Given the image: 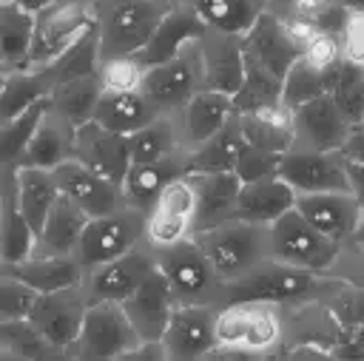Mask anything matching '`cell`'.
<instances>
[{
    "instance_id": "cell-1",
    "label": "cell",
    "mask_w": 364,
    "mask_h": 361,
    "mask_svg": "<svg viewBox=\"0 0 364 361\" xmlns=\"http://www.w3.org/2000/svg\"><path fill=\"white\" fill-rule=\"evenodd\" d=\"M176 0H105L97 6L100 57L136 54Z\"/></svg>"
},
{
    "instance_id": "cell-2",
    "label": "cell",
    "mask_w": 364,
    "mask_h": 361,
    "mask_svg": "<svg viewBox=\"0 0 364 361\" xmlns=\"http://www.w3.org/2000/svg\"><path fill=\"white\" fill-rule=\"evenodd\" d=\"M267 247L276 253L279 262H287L313 273L330 270L341 253V242L316 230L296 208H290L270 225Z\"/></svg>"
},
{
    "instance_id": "cell-3",
    "label": "cell",
    "mask_w": 364,
    "mask_h": 361,
    "mask_svg": "<svg viewBox=\"0 0 364 361\" xmlns=\"http://www.w3.org/2000/svg\"><path fill=\"white\" fill-rule=\"evenodd\" d=\"M316 287H324L313 270L279 262V264H253L247 273L228 279L225 281V296L228 301H264V304H282V301H296Z\"/></svg>"
},
{
    "instance_id": "cell-4",
    "label": "cell",
    "mask_w": 364,
    "mask_h": 361,
    "mask_svg": "<svg viewBox=\"0 0 364 361\" xmlns=\"http://www.w3.org/2000/svg\"><path fill=\"white\" fill-rule=\"evenodd\" d=\"M196 242L205 250V256L210 259L216 276L228 281V279L247 273L259 262V256L267 244V236L262 233V225L228 219L210 230L196 233Z\"/></svg>"
},
{
    "instance_id": "cell-5",
    "label": "cell",
    "mask_w": 364,
    "mask_h": 361,
    "mask_svg": "<svg viewBox=\"0 0 364 361\" xmlns=\"http://www.w3.org/2000/svg\"><path fill=\"white\" fill-rule=\"evenodd\" d=\"M142 338L136 335L119 301H94L85 310L74 344L80 358H122Z\"/></svg>"
},
{
    "instance_id": "cell-6",
    "label": "cell",
    "mask_w": 364,
    "mask_h": 361,
    "mask_svg": "<svg viewBox=\"0 0 364 361\" xmlns=\"http://www.w3.org/2000/svg\"><path fill=\"white\" fill-rule=\"evenodd\" d=\"M148 227L145 222V213L142 210H111V213H102V216H91L82 236H80V244H77V253H80V264L82 267H97V264H105L117 256H122L125 250H131L136 244V239L142 236V230Z\"/></svg>"
},
{
    "instance_id": "cell-7",
    "label": "cell",
    "mask_w": 364,
    "mask_h": 361,
    "mask_svg": "<svg viewBox=\"0 0 364 361\" xmlns=\"http://www.w3.org/2000/svg\"><path fill=\"white\" fill-rule=\"evenodd\" d=\"M97 20V14L80 3H68V6H48L43 11H37V23H34V37H31V48L26 57L23 68H43L48 63H54L63 51H68L80 34Z\"/></svg>"
},
{
    "instance_id": "cell-8",
    "label": "cell",
    "mask_w": 364,
    "mask_h": 361,
    "mask_svg": "<svg viewBox=\"0 0 364 361\" xmlns=\"http://www.w3.org/2000/svg\"><path fill=\"white\" fill-rule=\"evenodd\" d=\"M159 270L165 273V279L179 301L205 298L213 287V279H219L210 259L193 239H176L171 244H162Z\"/></svg>"
},
{
    "instance_id": "cell-9",
    "label": "cell",
    "mask_w": 364,
    "mask_h": 361,
    "mask_svg": "<svg viewBox=\"0 0 364 361\" xmlns=\"http://www.w3.org/2000/svg\"><path fill=\"white\" fill-rule=\"evenodd\" d=\"M85 310H88V298L80 296L77 287H63L51 293H37L26 318L43 333V338L51 347H68L80 335Z\"/></svg>"
},
{
    "instance_id": "cell-10",
    "label": "cell",
    "mask_w": 364,
    "mask_h": 361,
    "mask_svg": "<svg viewBox=\"0 0 364 361\" xmlns=\"http://www.w3.org/2000/svg\"><path fill=\"white\" fill-rule=\"evenodd\" d=\"M219 344H236L245 350H264L279 341V316L264 301H230L216 316Z\"/></svg>"
},
{
    "instance_id": "cell-11",
    "label": "cell",
    "mask_w": 364,
    "mask_h": 361,
    "mask_svg": "<svg viewBox=\"0 0 364 361\" xmlns=\"http://www.w3.org/2000/svg\"><path fill=\"white\" fill-rule=\"evenodd\" d=\"M296 193L350 190L338 151H284L276 171Z\"/></svg>"
},
{
    "instance_id": "cell-12",
    "label": "cell",
    "mask_w": 364,
    "mask_h": 361,
    "mask_svg": "<svg viewBox=\"0 0 364 361\" xmlns=\"http://www.w3.org/2000/svg\"><path fill=\"white\" fill-rule=\"evenodd\" d=\"M74 156L88 165L94 173L105 176L108 182L122 185L128 168H131V148H128V136L102 128L100 122L88 119L82 125H77L74 131Z\"/></svg>"
},
{
    "instance_id": "cell-13",
    "label": "cell",
    "mask_w": 364,
    "mask_h": 361,
    "mask_svg": "<svg viewBox=\"0 0 364 361\" xmlns=\"http://www.w3.org/2000/svg\"><path fill=\"white\" fill-rule=\"evenodd\" d=\"M242 51L247 60L267 68L279 80H284L287 68L301 57V45L293 40L282 17L270 11H262L256 23L242 34Z\"/></svg>"
},
{
    "instance_id": "cell-14",
    "label": "cell",
    "mask_w": 364,
    "mask_h": 361,
    "mask_svg": "<svg viewBox=\"0 0 364 361\" xmlns=\"http://www.w3.org/2000/svg\"><path fill=\"white\" fill-rule=\"evenodd\" d=\"M173 290L165 279V273L159 270V264L142 279V284L125 296L119 304L128 316V321L134 324L136 335L142 341H159L165 335V327H168V318L173 313Z\"/></svg>"
},
{
    "instance_id": "cell-15",
    "label": "cell",
    "mask_w": 364,
    "mask_h": 361,
    "mask_svg": "<svg viewBox=\"0 0 364 361\" xmlns=\"http://www.w3.org/2000/svg\"><path fill=\"white\" fill-rule=\"evenodd\" d=\"M208 31V23L199 17V11L188 3H173L171 11L159 20V26L154 28V34L148 37V43L131 54L142 68H151V65H159V63H168L173 57L182 54V45L188 43H196L202 34Z\"/></svg>"
},
{
    "instance_id": "cell-16",
    "label": "cell",
    "mask_w": 364,
    "mask_h": 361,
    "mask_svg": "<svg viewBox=\"0 0 364 361\" xmlns=\"http://www.w3.org/2000/svg\"><path fill=\"white\" fill-rule=\"evenodd\" d=\"M162 341L168 358H202L219 344L216 316L199 301H182L173 307Z\"/></svg>"
},
{
    "instance_id": "cell-17",
    "label": "cell",
    "mask_w": 364,
    "mask_h": 361,
    "mask_svg": "<svg viewBox=\"0 0 364 361\" xmlns=\"http://www.w3.org/2000/svg\"><path fill=\"white\" fill-rule=\"evenodd\" d=\"M51 176L60 188V193H65L68 199H74L88 216H102L111 213L122 205V185L108 182L105 176L94 173L88 165H82L77 156L60 162L57 168H51Z\"/></svg>"
},
{
    "instance_id": "cell-18",
    "label": "cell",
    "mask_w": 364,
    "mask_h": 361,
    "mask_svg": "<svg viewBox=\"0 0 364 361\" xmlns=\"http://www.w3.org/2000/svg\"><path fill=\"white\" fill-rule=\"evenodd\" d=\"M296 210L324 236L344 242L361 225V205L350 190H318V193H296Z\"/></svg>"
},
{
    "instance_id": "cell-19",
    "label": "cell",
    "mask_w": 364,
    "mask_h": 361,
    "mask_svg": "<svg viewBox=\"0 0 364 361\" xmlns=\"http://www.w3.org/2000/svg\"><path fill=\"white\" fill-rule=\"evenodd\" d=\"M185 179L191 182L196 196L191 230L202 233L233 219V205L242 188V179L233 171H196V173H185Z\"/></svg>"
},
{
    "instance_id": "cell-20",
    "label": "cell",
    "mask_w": 364,
    "mask_h": 361,
    "mask_svg": "<svg viewBox=\"0 0 364 361\" xmlns=\"http://www.w3.org/2000/svg\"><path fill=\"white\" fill-rule=\"evenodd\" d=\"M202 51V68H205V88L236 94L245 80V51H242V34H225L216 28H208L199 40Z\"/></svg>"
},
{
    "instance_id": "cell-21",
    "label": "cell",
    "mask_w": 364,
    "mask_h": 361,
    "mask_svg": "<svg viewBox=\"0 0 364 361\" xmlns=\"http://www.w3.org/2000/svg\"><path fill=\"white\" fill-rule=\"evenodd\" d=\"M156 264L151 262L148 253L142 250H125L122 256L105 262V264H97L88 284H85V298L88 304L94 301H122L125 296H131L142 279L154 270Z\"/></svg>"
},
{
    "instance_id": "cell-22",
    "label": "cell",
    "mask_w": 364,
    "mask_h": 361,
    "mask_svg": "<svg viewBox=\"0 0 364 361\" xmlns=\"http://www.w3.org/2000/svg\"><path fill=\"white\" fill-rule=\"evenodd\" d=\"M193 210H196V196L191 182L185 176L168 182L148 213L151 239L156 244H171L176 239H185V233L193 227Z\"/></svg>"
},
{
    "instance_id": "cell-23",
    "label": "cell",
    "mask_w": 364,
    "mask_h": 361,
    "mask_svg": "<svg viewBox=\"0 0 364 361\" xmlns=\"http://www.w3.org/2000/svg\"><path fill=\"white\" fill-rule=\"evenodd\" d=\"M290 208H296V190L276 173V176L242 182L233 205V219L253 225H273Z\"/></svg>"
},
{
    "instance_id": "cell-24",
    "label": "cell",
    "mask_w": 364,
    "mask_h": 361,
    "mask_svg": "<svg viewBox=\"0 0 364 361\" xmlns=\"http://www.w3.org/2000/svg\"><path fill=\"white\" fill-rule=\"evenodd\" d=\"M293 119H296V136H304V142L313 151H338L353 131L344 122V117L336 108L330 94H321V97L299 105L293 111Z\"/></svg>"
},
{
    "instance_id": "cell-25",
    "label": "cell",
    "mask_w": 364,
    "mask_h": 361,
    "mask_svg": "<svg viewBox=\"0 0 364 361\" xmlns=\"http://www.w3.org/2000/svg\"><path fill=\"white\" fill-rule=\"evenodd\" d=\"M80 259H68V253H46V256H26L20 262H3L0 273L11 276L23 284H28L37 293H51L63 287H77L82 273H80Z\"/></svg>"
},
{
    "instance_id": "cell-26",
    "label": "cell",
    "mask_w": 364,
    "mask_h": 361,
    "mask_svg": "<svg viewBox=\"0 0 364 361\" xmlns=\"http://www.w3.org/2000/svg\"><path fill=\"white\" fill-rule=\"evenodd\" d=\"M34 230L17 199V165L3 168V190H0V259L20 262L34 250Z\"/></svg>"
},
{
    "instance_id": "cell-27",
    "label": "cell",
    "mask_w": 364,
    "mask_h": 361,
    "mask_svg": "<svg viewBox=\"0 0 364 361\" xmlns=\"http://www.w3.org/2000/svg\"><path fill=\"white\" fill-rule=\"evenodd\" d=\"M139 91L142 97L159 111V108H173V105H182L193 97L196 91V68L188 57H173L168 63H159V65H151L145 68L142 74V82H139Z\"/></svg>"
},
{
    "instance_id": "cell-28",
    "label": "cell",
    "mask_w": 364,
    "mask_h": 361,
    "mask_svg": "<svg viewBox=\"0 0 364 361\" xmlns=\"http://www.w3.org/2000/svg\"><path fill=\"white\" fill-rule=\"evenodd\" d=\"M74 131L77 128L65 117H60L48 108L46 117L40 119L34 136L28 139L17 168H46V171H51L60 162L71 159L74 156Z\"/></svg>"
},
{
    "instance_id": "cell-29",
    "label": "cell",
    "mask_w": 364,
    "mask_h": 361,
    "mask_svg": "<svg viewBox=\"0 0 364 361\" xmlns=\"http://www.w3.org/2000/svg\"><path fill=\"white\" fill-rule=\"evenodd\" d=\"M179 176H185V162L173 159V153L162 156V159H151V162H131V168L122 179V196L136 210L151 213L162 188Z\"/></svg>"
},
{
    "instance_id": "cell-30",
    "label": "cell",
    "mask_w": 364,
    "mask_h": 361,
    "mask_svg": "<svg viewBox=\"0 0 364 361\" xmlns=\"http://www.w3.org/2000/svg\"><path fill=\"white\" fill-rule=\"evenodd\" d=\"M91 119L108 131L128 136L136 128L156 119V108L142 97V91H108V88H102Z\"/></svg>"
},
{
    "instance_id": "cell-31",
    "label": "cell",
    "mask_w": 364,
    "mask_h": 361,
    "mask_svg": "<svg viewBox=\"0 0 364 361\" xmlns=\"http://www.w3.org/2000/svg\"><path fill=\"white\" fill-rule=\"evenodd\" d=\"M239 125L250 145H259L273 153L290 151L296 139V119L284 102H276V105H267L250 114H239Z\"/></svg>"
},
{
    "instance_id": "cell-32",
    "label": "cell",
    "mask_w": 364,
    "mask_h": 361,
    "mask_svg": "<svg viewBox=\"0 0 364 361\" xmlns=\"http://www.w3.org/2000/svg\"><path fill=\"white\" fill-rule=\"evenodd\" d=\"M88 213L74 202L68 199L65 193H60L43 222V230L37 233L34 239V250H46V253H68L71 247L80 244V236L88 225Z\"/></svg>"
},
{
    "instance_id": "cell-33",
    "label": "cell",
    "mask_w": 364,
    "mask_h": 361,
    "mask_svg": "<svg viewBox=\"0 0 364 361\" xmlns=\"http://www.w3.org/2000/svg\"><path fill=\"white\" fill-rule=\"evenodd\" d=\"M245 134L239 125V114H233L213 136L199 142V148L185 159V173L196 171H233L239 151L245 148Z\"/></svg>"
},
{
    "instance_id": "cell-34",
    "label": "cell",
    "mask_w": 364,
    "mask_h": 361,
    "mask_svg": "<svg viewBox=\"0 0 364 361\" xmlns=\"http://www.w3.org/2000/svg\"><path fill=\"white\" fill-rule=\"evenodd\" d=\"M324 82H327V94L333 97V102L341 111L344 122L350 128H361L364 125V77H361V65H355V63L341 57L338 63L324 68Z\"/></svg>"
},
{
    "instance_id": "cell-35",
    "label": "cell",
    "mask_w": 364,
    "mask_h": 361,
    "mask_svg": "<svg viewBox=\"0 0 364 361\" xmlns=\"http://www.w3.org/2000/svg\"><path fill=\"white\" fill-rule=\"evenodd\" d=\"M54 91V80L46 68H17L6 74L0 88V122L14 119L37 99H46Z\"/></svg>"
},
{
    "instance_id": "cell-36",
    "label": "cell",
    "mask_w": 364,
    "mask_h": 361,
    "mask_svg": "<svg viewBox=\"0 0 364 361\" xmlns=\"http://www.w3.org/2000/svg\"><path fill=\"white\" fill-rule=\"evenodd\" d=\"M236 111H233V97L230 94H222V91H213V88L193 91V97L188 99V111H185V131L193 142H205Z\"/></svg>"
},
{
    "instance_id": "cell-37",
    "label": "cell",
    "mask_w": 364,
    "mask_h": 361,
    "mask_svg": "<svg viewBox=\"0 0 364 361\" xmlns=\"http://www.w3.org/2000/svg\"><path fill=\"white\" fill-rule=\"evenodd\" d=\"M57 196H60V188H57L51 171H46V168H17V199H20V208L26 213L34 236L43 230V222H46Z\"/></svg>"
},
{
    "instance_id": "cell-38",
    "label": "cell",
    "mask_w": 364,
    "mask_h": 361,
    "mask_svg": "<svg viewBox=\"0 0 364 361\" xmlns=\"http://www.w3.org/2000/svg\"><path fill=\"white\" fill-rule=\"evenodd\" d=\"M100 94H102L100 74H88V77H74V80L57 82L48 99H51V111L65 117L77 128V125L91 119Z\"/></svg>"
},
{
    "instance_id": "cell-39",
    "label": "cell",
    "mask_w": 364,
    "mask_h": 361,
    "mask_svg": "<svg viewBox=\"0 0 364 361\" xmlns=\"http://www.w3.org/2000/svg\"><path fill=\"white\" fill-rule=\"evenodd\" d=\"M191 6L199 11L208 28L225 34H245L264 11L267 0H191Z\"/></svg>"
},
{
    "instance_id": "cell-40",
    "label": "cell",
    "mask_w": 364,
    "mask_h": 361,
    "mask_svg": "<svg viewBox=\"0 0 364 361\" xmlns=\"http://www.w3.org/2000/svg\"><path fill=\"white\" fill-rule=\"evenodd\" d=\"M34 23L37 14L26 11L23 6L11 0H0V48H3V63L9 65H26L31 37H34Z\"/></svg>"
},
{
    "instance_id": "cell-41",
    "label": "cell",
    "mask_w": 364,
    "mask_h": 361,
    "mask_svg": "<svg viewBox=\"0 0 364 361\" xmlns=\"http://www.w3.org/2000/svg\"><path fill=\"white\" fill-rule=\"evenodd\" d=\"M97 60H100V26L94 20L68 51H63L54 63L43 65V68L51 74V80L57 85V82H65V80H74V77L97 74Z\"/></svg>"
},
{
    "instance_id": "cell-42",
    "label": "cell",
    "mask_w": 364,
    "mask_h": 361,
    "mask_svg": "<svg viewBox=\"0 0 364 361\" xmlns=\"http://www.w3.org/2000/svg\"><path fill=\"white\" fill-rule=\"evenodd\" d=\"M276 102H282V80L245 57V80H242V88L233 94V111L250 114Z\"/></svg>"
},
{
    "instance_id": "cell-43",
    "label": "cell",
    "mask_w": 364,
    "mask_h": 361,
    "mask_svg": "<svg viewBox=\"0 0 364 361\" xmlns=\"http://www.w3.org/2000/svg\"><path fill=\"white\" fill-rule=\"evenodd\" d=\"M48 97H51V94H48ZM48 97H46V99H37L31 108H26L23 114H17L14 119L0 122V168L20 162V156H23V151H26L28 139L34 136L40 119H43L46 111L51 108V99H48Z\"/></svg>"
},
{
    "instance_id": "cell-44",
    "label": "cell",
    "mask_w": 364,
    "mask_h": 361,
    "mask_svg": "<svg viewBox=\"0 0 364 361\" xmlns=\"http://www.w3.org/2000/svg\"><path fill=\"white\" fill-rule=\"evenodd\" d=\"M321 94H327L324 71L316 68L313 63H307L304 57H299V60L287 68V74H284V80H282V102H284L290 111H296L299 105H304V102H310V99H316V97H321Z\"/></svg>"
},
{
    "instance_id": "cell-45",
    "label": "cell",
    "mask_w": 364,
    "mask_h": 361,
    "mask_svg": "<svg viewBox=\"0 0 364 361\" xmlns=\"http://www.w3.org/2000/svg\"><path fill=\"white\" fill-rule=\"evenodd\" d=\"M131 162H151L173 153V128L168 119H151L148 125L128 134Z\"/></svg>"
},
{
    "instance_id": "cell-46",
    "label": "cell",
    "mask_w": 364,
    "mask_h": 361,
    "mask_svg": "<svg viewBox=\"0 0 364 361\" xmlns=\"http://www.w3.org/2000/svg\"><path fill=\"white\" fill-rule=\"evenodd\" d=\"M0 344L26 358H40L51 347L28 318H0Z\"/></svg>"
},
{
    "instance_id": "cell-47",
    "label": "cell",
    "mask_w": 364,
    "mask_h": 361,
    "mask_svg": "<svg viewBox=\"0 0 364 361\" xmlns=\"http://www.w3.org/2000/svg\"><path fill=\"white\" fill-rule=\"evenodd\" d=\"M279 159H282V153H273V151H264V148H259V145L245 142V148H242L239 156H236L233 173H236L242 182H253V179L276 176V171H279Z\"/></svg>"
},
{
    "instance_id": "cell-48",
    "label": "cell",
    "mask_w": 364,
    "mask_h": 361,
    "mask_svg": "<svg viewBox=\"0 0 364 361\" xmlns=\"http://www.w3.org/2000/svg\"><path fill=\"white\" fill-rule=\"evenodd\" d=\"M100 68H102L100 71L102 88H108V91H139L145 68L134 57H111V60H102Z\"/></svg>"
},
{
    "instance_id": "cell-49",
    "label": "cell",
    "mask_w": 364,
    "mask_h": 361,
    "mask_svg": "<svg viewBox=\"0 0 364 361\" xmlns=\"http://www.w3.org/2000/svg\"><path fill=\"white\" fill-rule=\"evenodd\" d=\"M330 318L338 327H358L364 324V287L341 284L330 298Z\"/></svg>"
},
{
    "instance_id": "cell-50",
    "label": "cell",
    "mask_w": 364,
    "mask_h": 361,
    "mask_svg": "<svg viewBox=\"0 0 364 361\" xmlns=\"http://www.w3.org/2000/svg\"><path fill=\"white\" fill-rule=\"evenodd\" d=\"M34 298H37V290L0 273V318H26Z\"/></svg>"
},
{
    "instance_id": "cell-51",
    "label": "cell",
    "mask_w": 364,
    "mask_h": 361,
    "mask_svg": "<svg viewBox=\"0 0 364 361\" xmlns=\"http://www.w3.org/2000/svg\"><path fill=\"white\" fill-rule=\"evenodd\" d=\"M301 57L307 60V63H313L316 68H330L333 63H338L341 60V40H338V34H327V31H318L307 45H304V51H301Z\"/></svg>"
},
{
    "instance_id": "cell-52",
    "label": "cell",
    "mask_w": 364,
    "mask_h": 361,
    "mask_svg": "<svg viewBox=\"0 0 364 361\" xmlns=\"http://www.w3.org/2000/svg\"><path fill=\"white\" fill-rule=\"evenodd\" d=\"M341 51L344 60L364 68V11H350L341 28Z\"/></svg>"
},
{
    "instance_id": "cell-53",
    "label": "cell",
    "mask_w": 364,
    "mask_h": 361,
    "mask_svg": "<svg viewBox=\"0 0 364 361\" xmlns=\"http://www.w3.org/2000/svg\"><path fill=\"white\" fill-rule=\"evenodd\" d=\"M338 153H341V151H338ZM341 162H344V173H347V182H350V193L355 196V202H358L361 210H364V159L341 153Z\"/></svg>"
},
{
    "instance_id": "cell-54",
    "label": "cell",
    "mask_w": 364,
    "mask_h": 361,
    "mask_svg": "<svg viewBox=\"0 0 364 361\" xmlns=\"http://www.w3.org/2000/svg\"><path fill=\"white\" fill-rule=\"evenodd\" d=\"M341 279L347 284H355V287H364V244H358L353 250V256L341 264Z\"/></svg>"
},
{
    "instance_id": "cell-55",
    "label": "cell",
    "mask_w": 364,
    "mask_h": 361,
    "mask_svg": "<svg viewBox=\"0 0 364 361\" xmlns=\"http://www.w3.org/2000/svg\"><path fill=\"white\" fill-rule=\"evenodd\" d=\"M293 358H330V352H324L321 347H296L290 350Z\"/></svg>"
},
{
    "instance_id": "cell-56",
    "label": "cell",
    "mask_w": 364,
    "mask_h": 361,
    "mask_svg": "<svg viewBox=\"0 0 364 361\" xmlns=\"http://www.w3.org/2000/svg\"><path fill=\"white\" fill-rule=\"evenodd\" d=\"M11 3H17V6H23L26 11H31V14H37V11H43V9H48L54 0H11Z\"/></svg>"
},
{
    "instance_id": "cell-57",
    "label": "cell",
    "mask_w": 364,
    "mask_h": 361,
    "mask_svg": "<svg viewBox=\"0 0 364 361\" xmlns=\"http://www.w3.org/2000/svg\"><path fill=\"white\" fill-rule=\"evenodd\" d=\"M338 6H344L347 11H364V0H336Z\"/></svg>"
},
{
    "instance_id": "cell-58",
    "label": "cell",
    "mask_w": 364,
    "mask_h": 361,
    "mask_svg": "<svg viewBox=\"0 0 364 361\" xmlns=\"http://www.w3.org/2000/svg\"><path fill=\"white\" fill-rule=\"evenodd\" d=\"M355 239H358V244H364V225H358V230H355Z\"/></svg>"
},
{
    "instance_id": "cell-59",
    "label": "cell",
    "mask_w": 364,
    "mask_h": 361,
    "mask_svg": "<svg viewBox=\"0 0 364 361\" xmlns=\"http://www.w3.org/2000/svg\"><path fill=\"white\" fill-rule=\"evenodd\" d=\"M3 80H6V71H3V60H0V88H3Z\"/></svg>"
},
{
    "instance_id": "cell-60",
    "label": "cell",
    "mask_w": 364,
    "mask_h": 361,
    "mask_svg": "<svg viewBox=\"0 0 364 361\" xmlns=\"http://www.w3.org/2000/svg\"><path fill=\"white\" fill-rule=\"evenodd\" d=\"M361 77H364V68H361Z\"/></svg>"
}]
</instances>
